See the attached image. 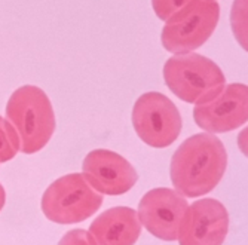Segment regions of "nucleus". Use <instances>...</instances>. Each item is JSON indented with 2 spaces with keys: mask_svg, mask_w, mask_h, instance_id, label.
<instances>
[{
  "mask_svg": "<svg viewBox=\"0 0 248 245\" xmlns=\"http://www.w3.org/2000/svg\"><path fill=\"white\" fill-rule=\"evenodd\" d=\"M193 119L199 128L210 134L229 132L248 121V86L226 85L223 92L207 104H196Z\"/></svg>",
  "mask_w": 248,
  "mask_h": 245,
  "instance_id": "obj_10",
  "label": "nucleus"
},
{
  "mask_svg": "<svg viewBox=\"0 0 248 245\" xmlns=\"http://www.w3.org/2000/svg\"><path fill=\"white\" fill-rule=\"evenodd\" d=\"M220 18L217 0H192L171 15L162 30V45L171 54H187L202 46L214 33Z\"/></svg>",
  "mask_w": 248,
  "mask_h": 245,
  "instance_id": "obj_5",
  "label": "nucleus"
},
{
  "mask_svg": "<svg viewBox=\"0 0 248 245\" xmlns=\"http://www.w3.org/2000/svg\"><path fill=\"white\" fill-rule=\"evenodd\" d=\"M82 171L89 186L110 196L126 193L139 180L137 171L124 156L106 149L89 152L83 159Z\"/></svg>",
  "mask_w": 248,
  "mask_h": 245,
  "instance_id": "obj_9",
  "label": "nucleus"
},
{
  "mask_svg": "<svg viewBox=\"0 0 248 245\" xmlns=\"http://www.w3.org/2000/svg\"><path fill=\"white\" fill-rule=\"evenodd\" d=\"M6 119L18 132L19 150L26 154L42 150L55 131L51 100L34 85H24L12 92L6 104Z\"/></svg>",
  "mask_w": 248,
  "mask_h": 245,
  "instance_id": "obj_2",
  "label": "nucleus"
},
{
  "mask_svg": "<svg viewBox=\"0 0 248 245\" xmlns=\"http://www.w3.org/2000/svg\"><path fill=\"white\" fill-rule=\"evenodd\" d=\"M103 204V195L89 186L83 174L60 177L42 196V211L58 225H75L95 214Z\"/></svg>",
  "mask_w": 248,
  "mask_h": 245,
  "instance_id": "obj_4",
  "label": "nucleus"
},
{
  "mask_svg": "<svg viewBox=\"0 0 248 245\" xmlns=\"http://www.w3.org/2000/svg\"><path fill=\"white\" fill-rule=\"evenodd\" d=\"M226 167L228 153L220 138L201 132L186 138L174 152L170 175L180 195L199 198L220 183Z\"/></svg>",
  "mask_w": 248,
  "mask_h": 245,
  "instance_id": "obj_1",
  "label": "nucleus"
},
{
  "mask_svg": "<svg viewBox=\"0 0 248 245\" xmlns=\"http://www.w3.org/2000/svg\"><path fill=\"white\" fill-rule=\"evenodd\" d=\"M5 202H6V192L3 189V186L0 184V211L5 207Z\"/></svg>",
  "mask_w": 248,
  "mask_h": 245,
  "instance_id": "obj_17",
  "label": "nucleus"
},
{
  "mask_svg": "<svg viewBox=\"0 0 248 245\" xmlns=\"http://www.w3.org/2000/svg\"><path fill=\"white\" fill-rule=\"evenodd\" d=\"M189 208L187 200L177 190L156 187L149 190L139 204L141 226L155 238L177 241L183 217Z\"/></svg>",
  "mask_w": 248,
  "mask_h": 245,
  "instance_id": "obj_7",
  "label": "nucleus"
},
{
  "mask_svg": "<svg viewBox=\"0 0 248 245\" xmlns=\"http://www.w3.org/2000/svg\"><path fill=\"white\" fill-rule=\"evenodd\" d=\"M132 126L143 143L164 149L182 132V116L175 104L161 92H146L132 107Z\"/></svg>",
  "mask_w": 248,
  "mask_h": 245,
  "instance_id": "obj_6",
  "label": "nucleus"
},
{
  "mask_svg": "<svg viewBox=\"0 0 248 245\" xmlns=\"http://www.w3.org/2000/svg\"><path fill=\"white\" fill-rule=\"evenodd\" d=\"M231 27L236 42L248 52V0H233L231 9Z\"/></svg>",
  "mask_w": 248,
  "mask_h": 245,
  "instance_id": "obj_12",
  "label": "nucleus"
},
{
  "mask_svg": "<svg viewBox=\"0 0 248 245\" xmlns=\"http://www.w3.org/2000/svg\"><path fill=\"white\" fill-rule=\"evenodd\" d=\"M164 79L174 95L192 104L211 103L226 86V77L220 67L195 52L175 54L168 58L164 65Z\"/></svg>",
  "mask_w": 248,
  "mask_h": 245,
  "instance_id": "obj_3",
  "label": "nucleus"
},
{
  "mask_svg": "<svg viewBox=\"0 0 248 245\" xmlns=\"http://www.w3.org/2000/svg\"><path fill=\"white\" fill-rule=\"evenodd\" d=\"M58 245H97L91 233L83 229H73L67 232L58 242Z\"/></svg>",
  "mask_w": 248,
  "mask_h": 245,
  "instance_id": "obj_15",
  "label": "nucleus"
},
{
  "mask_svg": "<svg viewBox=\"0 0 248 245\" xmlns=\"http://www.w3.org/2000/svg\"><path fill=\"white\" fill-rule=\"evenodd\" d=\"M19 152V137L8 119L0 116V164L14 159Z\"/></svg>",
  "mask_w": 248,
  "mask_h": 245,
  "instance_id": "obj_13",
  "label": "nucleus"
},
{
  "mask_svg": "<svg viewBox=\"0 0 248 245\" xmlns=\"http://www.w3.org/2000/svg\"><path fill=\"white\" fill-rule=\"evenodd\" d=\"M97 245H134L140 238L139 213L129 207H115L100 214L89 226Z\"/></svg>",
  "mask_w": 248,
  "mask_h": 245,
  "instance_id": "obj_11",
  "label": "nucleus"
},
{
  "mask_svg": "<svg viewBox=\"0 0 248 245\" xmlns=\"http://www.w3.org/2000/svg\"><path fill=\"white\" fill-rule=\"evenodd\" d=\"M190 2L192 0H152V6L157 18L167 21L171 15L178 12Z\"/></svg>",
  "mask_w": 248,
  "mask_h": 245,
  "instance_id": "obj_14",
  "label": "nucleus"
},
{
  "mask_svg": "<svg viewBox=\"0 0 248 245\" xmlns=\"http://www.w3.org/2000/svg\"><path fill=\"white\" fill-rule=\"evenodd\" d=\"M236 141H238V147H239V150H241V152L247 156V158H248V126H245V128L238 134Z\"/></svg>",
  "mask_w": 248,
  "mask_h": 245,
  "instance_id": "obj_16",
  "label": "nucleus"
},
{
  "mask_svg": "<svg viewBox=\"0 0 248 245\" xmlns=\"http://www.w3.org/2000/svg\"><path fill=\"white\" fill-rule=\"evenodd\" d=\"M229 230V214L220 200L199 199L189 205L178 232L180 245H223Z\"/></svg>",
  "mask_w": 248,
  "mask_h": 245,
  "instance_id": "obj_8",
  "label": "nucleus"
}]
</instances>
